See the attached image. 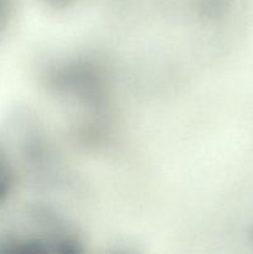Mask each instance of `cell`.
<instances>
[{
    "label": "cell",
    "mask_w": 253,
    "mask_h": 254,
    "mask_svg": "<svg viewBox=\"0 0 253 254\" xmlns=\"http://www.w3.org/2000/svg\"><path fill=\"white\" fill-rule=\"evenodd\" d=\"M14 175H12L11 166L9 160L0 153V203L4 202L9 197L14 183Z\"/></svg>",
    "instance_id": "6da1fadb"
},
{
    "label": "cell",
    "mask_w": 253,
    "mask_h": 254,
    "mask_svg": "<svg viewBox=\"0 0 253 254\" xmlns=\"http://www.w3.org/2000/svg\"><path fill=\"white\" fill-rule=\"evenodd\" d=\"M5 20H6V5L4 0H0V32L5 26Z\"/></svg>",
    "instance_id": "7a4b0ae2"
}]
</instances>
